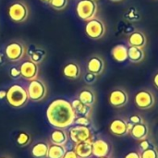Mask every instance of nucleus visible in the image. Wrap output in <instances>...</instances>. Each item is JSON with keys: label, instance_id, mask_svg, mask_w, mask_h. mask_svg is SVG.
Segmentation results:
<instances>
[{"label": "nucleus", "instance_id": "obj_26", "mask_svg": "<svg viewBox=\"0 0 158 158\" xmlns=\"http://www.w3.org/2000/svg\"><path fill=\"white\" fill-rule=\"evenodd\" d=\"M66 152H67L66 146H60L51 143L48 148L47 158H63Z\"/></svg>", "mask_w": 158, "mask_h": 158}, {"label": "nucleus", "instance_id": "obj_39", "mask_svg": "<svg viewBox=\"0 0 158 158\" xmlns=\"http://www.w3.org/2000/svg\"><path fill=\"white\" fill-rule=\"evenodd\" d=\"M6 97V91L5 90H1L0 91V99H4Z\"/></svg>", "mask_w": 158, "mask_h": 158}, {"label": "nucleus", "instance_id": "obj_23", "mask_svg": "<svg viewBox=\"0 0 158 158\" xmlns=\"http://www.w3.org/2000/svg\"><path fill=\"white\" fill-rule=\"evenodd\" d=\"M129 44L131 46L143 48L146 44V37L142 31H134L129 37Z\"/></svg>", "mask_w": 158, "mask_h": 158}, {"label": "nucleus", "instance_id": "obj_40", "mask_svg": "<svg viewBox=\"0 0 158 158\" xmlns=\"http://www.w3.org/2000/svg\"><path fill=\"white\" fill-rule=\"evenodd\" d=\"M41 1L44 2V3H46V4H49L51 2V0H41Z\"/></svg>", "mask_w": 158, "mask_h": 158}, {"label": "nucleus", "instance_id": "obj_22", "mask_svg": "<svg viewBox=\"0 0 158 158\" xmlns=\"http://www.w3.org/2000/svg\"><path fill=\"white\" fill-rule=\"evenodd\" d=\"M144 52L143 48L136 46H130L128 48V59L132 63H140L144 59Z\"/></svg>", "mask_w": 158, "mask_h": 158}, {"label": "nucleus", "instance_id": "obj_3", "mask_svg": "<svg viewBox=\"0 0 158 158\" xmlns=\"http://www.w3.org/2000/svg\"><path fill=\"white\" fill-rule=\"evenodd\" d=\"M7 14L10 19L16 23H22L26 21L30 15L29 6L26 2L18 0L9 5L7 8Z\"/></svg>", "mask_w": 158, "mask_h": 158}, {"label": "nucleus", "instance_id": "obj_17", "mask_svg": "<svg viewBox=\"0 0 158 158\" xmlns=\"http://www.w3.org/2000/svg\"><path fill=\"white\" fill-rule=\"evenodd\" d=\"M69 139V133L65 131V129H55L50 134V143L52 144L66 146Z\"/></svg>", "mask_w": 158, "mask_h": 158}, {"label": "nucleus", "instance_id": "obj_32", "mask_svg": "<svg viewBox=\"0 0 158 158\" xmlns=\"http://www.w3.org/2000/svg\"><path fill=\"white\" fill-rule=\"evenodd\" d=\"M128 121L131 124V125H135L138 123H141L144 120V118L140 115V114H133L131 116H130L128 118Z\"/></svg>", "mask_w": 158, "mask_h": 158}, {"label": "nucleus", "instance_id": "obj_33", "mask_svg": "<svg viewBox=\"0 0 158 158\" xmlns=\"http://www.w3.org/2000/svg\"><path fill=\"white\" fill-rule=\"evenodd\" d=\"M83 79H84V81H85L87 84L91 85V84H94V83L96 81L97 76L88 71V72L84 75V78H83Z\"/></svg>", "mask_w": 158, "mask_h": 158}, {"label": "nucleus", "instance_id": "obj_19", "mask_svg": "<svg viewBox=\"0 0 158 158\" xmlns=\"http://www.w3.org/2000/svg\"><path fill=\"white\" fill-rule=\"evenodd\" d=\"M63 75L69 80H77L81 77V68L76 62H69L67 63L63 69Z\"/></svg>", "mask_w": 158, "mask_h": 158}, {"label": "nucleus", "instance_id": "obj_6", "mask_svg": "<svg viewBox=\"0 0 158 158\" xmlns=\"http://www.w3.org/2000/svg\"><path fill=\"white\" fill-rule=\"evenodd\" d=\"M27 92L30 100L33 102H40L45 98L47 94V87L44 81L37 78L30 81Z\"/></svg>", "mask_w": 158, "mask_h": 158}, {"label": "nucleus", "instance_id": "obj_34", "mask_svg": "<svg viewBox=\"0 0 158 158\" xmlns=\"http://www.w3.org/2000/svg\"><path fill=\"white\" fill-rule=\"evenodd\" d=\"M9 75L12 79H19L21 77V73H20V69L18 67H12L9 69Z\"/></svg>", "mask_w": 158, "mask_h": 158}, {"label": "nucleus", "instance_id": "obj_18", "mask_svg": "<svg viewBox=\"0 0 158 158\" xmlns=\"http://www.w3.org/2000/svg\"><path fill=\"white\" fill-rule=\"evenodd\" d=\"M78 99L84 105H86L90 107H93L96 102V94L94 90L86 87L80 91V93L78 94Z\"/></svg>", "mask_w": 158, "mask_h": 158}, {"label": "nucleus", "instance_id": "obj_43", "mask_svg": "<svg viewBox=\"0 0 158 158\" xmlns=\"http://www.w3.org/2000/svg\"><path fill=\"white\" fill-rule=\"evenodd\" d=\"M0 158H7V157H6V156H0Z\"/></svg>", "mask_w": 158, "mask_h": 158}, {"label": "nucleus", "instance_id": "obj_38", "mask_svg": "<svg viewBox=\"0 0 158 158\" xmlns=\"http://www.w3.org/2000/svg\"><path fill=\"white\" fill-rule=\"evenodd\" d=\"M153 83H154L155 87L158 90V72H156V73L155 74V76H154V78H153Z\"/></svg>", "mask_w": 158, "mask_h": 158}, {"label": "nucleus", "instance_id": "obj_14", "mask_svg": "<svg viewBox=\"0 0 158 158\" xmlns=\"http://www.w3.org/2000/svg\"><path fill=\"white\" fill-rule=\"evenodd\" d=\"M149 133H150V127L148 122L144 119L143 122L131 126L130 136L135 141L141 142L144 139H147L149 137Z\"/></svg>", "mask_w": 158, "mask_h": 158}, {"label": "nucleus", "instance_id": "obj_13", "mask_svg": "<svg viewBox=\"0 0 158 158\" xmlns=\"http://www.w3.org/2000/svg\"><path fill=\"white\" fill-rule=\"evenodd\" d=\"M19 69H20V73H21V77L29 81L38 78L39 67L37 64L31 61L30 59L23 61L19 67Z\"/></svg>", "mask_w": 158, "mask_h": 158}, {"label": "nucleus", "instance_id": "obj_2", "mask_svg": "<svg viewBox=\"0 0 158 158\" xmlns=\"http://www.w3.org/2000/svg\"><path fill=\"white\" fill-rule=\"evenodd\" d=\"M6 99L8 105L14 108L23 107L30 100L27 89L19 84H13L8 88Z\"/></svg>", "mask_w": 158, "mask_h": 158}, {"label": "nucleus", "instance_id": "obj_10", "mask_svg": "<svg viewBox=\"0 0 158 158\" xmlns=\"http://www.w3.org/2000/svg\"><path fill=\"white\" fill-rule=\"evenodd\" d=\"M85 33L93 40L101 39L106 33V26L101 19L94 18L87 21L85 25Z\"/></svg>", "mask_w": 158, "mask_h": 158}, {"label": "nucleus", "instance_id": "obj_30", "mask_svg": "<svg viewBox=\"0 0 158 158\" xmlns=\"http://www.w3.org/2000/svg\"><path fill=\"white\" fill-rule=\"evenodd\" d=\"M74 124L75 125H81V126L89 127V125L91 124V119H90V118L85 117V116H77Z\"/></svg>", "mask_w": 158, "mask_h": 158}, {"label": "nucleus", "instance_id": "obj_24", "mask_svg": "<svg viewBox=\"0 0 158 158\" xmlns=\"http://www.w3.org/2000/svg\"><path fill=\"white\" fill-rule=\"evenodd\" d=\"M49 144L46 143H37L31 148V155L35 158H47Z\"/></svg>", "mask_w": 158, "mask_h": 158}, {"label": "nucleus", "instance_id": "obj_15", "mask_svg": "<svg viewBox=\"0 0 158 158\" xmlns=\"http://www.w3.org/2000/svg\"><path fill=\"white\" fill-rule=\"evenodd\" d=\"M105 69V61L101 56H93L87 62V70L96 76L101 75Z\"/></svg>", "mask_w": 158, "mask_h": 158}, {"label": "nucleus", "instance_id": "obj_4", "mask_svg": "<svg viewBox=\"0 0 158 158\" xmlns=\"http://www.w3.org/2000/svg\"><path fill=\"white\" fill-rule=\"evenodd\" d=\"M97 9L98 6L95 0H80L76 6V13L78 17L84 21L95 18Z\"/></svg>", "mask_w": 158, "mask_h": 158}, {"label": "nucleus", "instance_id": "obj_29", "mask_svg": "<svg viewBox=\"0 0 158 158\" xmlns=\"http://www.w3.org/2000/svg\"><path fill=\"white\" fill-rule=\"evenodd\" d=\"M52 8L56 10H63L69 5V0H51L49 3Z\"/></svg>", "mask_w": 158, "mask_h": 158}, {"label": "nucleus", "instance_id": "obj_7", "mask_svg": "<svg viewBox=\"0 0 158 158\" xmlns=\"http://www.w3.org/2000/svg\"><path fill=\"white\" fill-rule=\"evenodd\" d=\"M131 124L128 121L126 118H114L109 124V131L115 137L122 138L130 135L131 129Z\"/></svg>", "mask_w": 158, "mask_h": 158}, {"label": "nucleus", "instance_id": "obj_37", "mask_svg": "<svg viewBox=\"0 0 158 158\" xmlns=\"http://www.w3.org/2000/svg\"><path fill=\"white\" fill-rule=\"evenodd\" d=\"M6 55L0 52V66L4 65V64L6 63Z\"/></svg>", "mask_w": 158, "mask_h": 158}, {"label": "nucleus", "instance_id": "obj_20", "mask_svg": "<svg viewBox=\"0 0 158 158\" xmlns=\"http://www.w3.org/2000/svg\"><path fill=\"white\" fill-rule=\"evenodd\" d=\"M111 55L114 60L118 62H125L128 60V48L123 44H118L112 48Z\"/></svg>", "mask_w": 158, "mask_h": 158}, {"label": "nucleus", "instance_id": "obj_31", "mask_svg": "<svg viewBox=\"0 0 158 158\" xmlns=\"http://www.w3.org/2000/svg\"><path fill=\"white\" fill-rule=\"evenodd\" d=\"M156 145L154 143V142H152L151 140H149L148 138L147 139H144L143 141L140 142V144H139V151H143V150H146L148 148H152V147H156Z\"/></svg>", "mask_w": 158, "mask_h": 158}, {"label": "nucleus", "instance_id": "obj_42", "mask_svg": "<svg viewBox=\"0 0 158 158\" xmlns=\"http://www.w3.org/2000/svg\"><path fill=\"white\" fill-rule=\"evenodd\" d=\"M110 1H113V2H118V1H121V0H110Z\"/></svg>", "mask_w": 158, "mask_h": 158}, {"label": "nucleus", "instance_id": "obj_21", "mask_svg": "<svg viewBox=\"0 0 158 158\" xmlns=\"http://www.w3.org/2000/svg\"><path fill=\"white\" fill-rule=\"evenodd\" d=\"M72 107L76 113L77 116H85L88 118H91V114H92V108L86 105H84L83 103H81L78 98L74 99L71 102Z\"/></svg>", "mask_w": 158, "mask_h": 158}, {"label": "nucleus", "instance_id": "obj_11", "mask_svg": "<svg viewBox=\"0 0 158 158\" xmlns=\"http://www.w3.org/2000/svg\"><path fill=\"white\" fill-rule=\"evenodd\" d=\"M129 102L128 93L123 88H116L112 90L108 95V103L114 108L124 107Z\"/></svg>", "mask_w": 158, "mask_h": 158}, {"label": "nucleus", "instance_id": "obj_5", "mask_svg": "<svg viewBox=\"0 0 158 158\" xmlns=\"http://www.w3.org/2000/svg\"><path fill=\"white\" fill-rule=\"evenodd\" d=\"M27 54V47L19 41H13L6 44L5 55L10 62H19L22 60Z\"/></svg>", "mask_w": 158, "mask_h": 158}, {"label": "nucleus", "instance_id": "obj_25", "mask_svg": "<svg viewBox=\"0 0 158 158\" xmlns=\"http://www.w3.org/2000/svg\"><path fill=\"white\" fill-rule=\"evenodd\" d=\"M27 53L29 55L30 60L34 62L37 65L42 63L46 56V51L40 47H34L32 50H31L29 52L27 51Z\"/></svg>", "mask_w": 158, "mask_h": 158}, {"label": "nucleus", "instance_id": "obj_41", "mask_svg": "<svg viewBox=\"0 0 158 158\" xmlns=\"http://www.w3.org/2000/svg\"><path fill=\"white\" fill-rule=\"evenodd\" d=\"M99 158H114L112 156H106V157H99Z\"/></svg>", "mask_w": 158, "mask_h": 158}, {"label": "nucleus", "instance_id": "obj_36", "mask_svg": "<svg viewBox=\"0 0 158 158\" xmlns=\"http://www.w3.org/2000/svg\"><path fill=\"white\" fill-rule=\"evenodd\" d=\"M63 158H80L77 154L74 152V150H70V151H67L66 154L64 155Z\"/></svg>", "mask_w": 158, "mask_h": 158}, {"label": "nucleus", "instance_id": "obj_28", "mask_svg": "<svg viewBox=\"0 0 158 158\" xmlns=\"http://www.w3.org/2000/svg\"><path fill=\"white\" fill-rule=\"evenodd\" d=\"M141 158H158L157 146L148 148L143 151H140Z\"/></svg>", "mask_w": 158, "mask_h": 158}, {"label": "nucleus", "instance_id": "obj_35", "mask_svg": "<svg viewBox=\"0 0 158 158\" xmlns=\"http://www.w3.org/2000/svg\"><path fill=\"white\" fill-rule=\"evenodd\" d=\"M124 158H141L140 151H131L125 156Z\"/></svg>", "mask_w": 158, "mask_h": 158}, {"label": "nucleus", "instance_id": "obj_16", "mask_svg": "<svg viewBox=\"0 0 158 158\" xmlns=\"http://www.w3.org/2000/svg\"><path fill=\"white\" fill-rule=\"evenodd\" d=\"M94 139L75 143L74 152L80 158H91L93 156V143Z\"/></svg>", "mask_w": 158, "mask_h": 158}, {"label": "nucleus", "instance_id": "obj_9", "mask_svg": "<svg viewBox=\"0 0 158 158\" xmlns=\"http://www.w3.org/2000/svg\"><path fill=\"white\" fill-rule=\"evenodd\" d=\"M135 106L141 110H149L156 104V97L150 90H141L134 96Z\"/></svg>", "mask_w": 158, "mask_h": 158}, {"label": "nucleus", "instance_id": "obj_27", "mask_svg": "<svg viewBox=\"0 0 158 158\" xmlns=\"http://www.w3.org/2000/svg\"><path fill=\"white\" fill-rule=\"evenodd\" d=\"M16 142H17V144L19 146H22V147L23 146H26V145H28L31 143V136L27 132L22 131V132H20L18 135Z\"/></svg>", "mask_w": 158, "mask_h": 158}, {"label": "nucleus", "instance_id": "obj_12", "mask_svg": "<svg viewBox=\"0 0 158 158\" xmlns=\"http://www.w3.org/2000/svg\"><path fill=\"white\" fill-rule=\"evenodd\" d=\"M93 156L96 158L106 157L112 156L111 143L103 138H97L93 143Z\"/></svg>", "mask_w": 158, "mask_h": 158}, {"label": "nucleus", "instance_id": "obj_1", "mask_svg": "<svg viewBox=\"0 0 158 158\" xmlns=\"http://www.w3.org/2000/svg\"><path fill=\"white\" fill-rule=\"evenodd\" d=\"M48 123L56 129H68L74 125L77 115L71 102L63 98L53 100L46 108Z\"/></svg>", "mask_w": 158, "mask_h": 158}, {"label": "nucleus", "instance_id": "obj_8", "mask_svg": "<svg viewBox=\"0 0 158 158\" xmlns=\"http://www.w3.org/2000/svg\"><path fill=\"white\" fill-rule=\"evenodd\" d=\"M69 129V137L74 143H79L81 142L94 139L91 129L87 126L74 124Z\"/></svg>", "mask_w": 158, "mask_h": 158}]
</instances>
